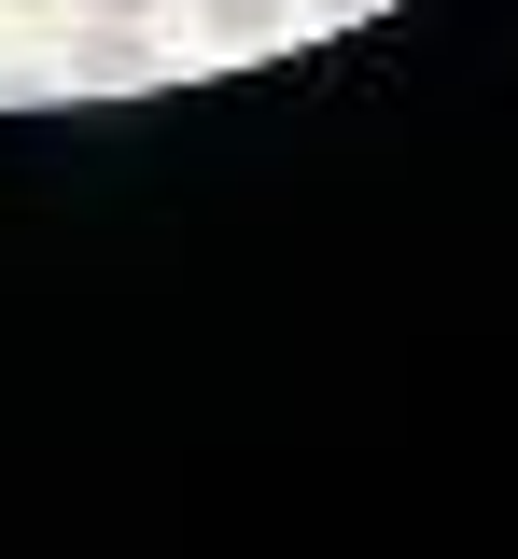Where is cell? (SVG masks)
Wrapping results in <instances>:
<instances>
[{
    "label": "cell",
    "instance_id": "7a4b0ae2",
    "mask_svg": "<svg viewBox=\"0 0 518 559\" xmlns=\"http://www.w3.org/2000/svg\"><path fill=\"white\" fill-rule=\"evenodd\" d=\"M308 14L295 0H197V43H211V57H267V43H295Z\"/></svg>",
    "mask_w": 518,
    "mask_h": 559
},
{
    "label": "cell",
    "instance_id": "6da1fadb",
    "mask_svg": "<svg viewBox=\"0 0 518 559\" xmlns=\"http://www.w3.org/2000/svg\"><path fill=\"white\" fill-rule=\"evenodd\" d=\"M141 70H154V28H141V14H84L57 84H141Z\"/></svg>",
    "mask_w": 518,
    "mask_h": 559
},
{
    "label": "cell",
    "instance_id": "3957f363",
    "mask_svg": "<svg viewBox=\"0 0 518 559\" xmlns=\"http://www.w3.org/2000/svg\"><path fill=\"white\" fill-rule=\"evenodd\" d=\"M84 14H141V28H154V14H168V0H84Z\"/></svg>",
    "mask_w": 518,
    "mask_h": 559
}]
</instances>
